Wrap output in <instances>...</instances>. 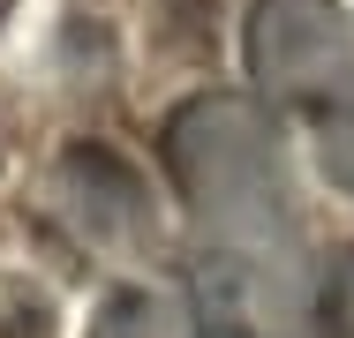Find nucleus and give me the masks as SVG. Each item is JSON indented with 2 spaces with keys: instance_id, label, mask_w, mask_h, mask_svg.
I'll use <instances>...</instances> for the list:
<instances>
[{
  "instance_id": "nucleus-1",
  "label": "nucleus",
  "mask_w": 354,
  "mask_h": 338,
  "mask_svg": "<svg viewBox=\"0 0 354 338\" xmlns=\"http://www.w3.org/2000/svg\"><path fill=\"white\" fill-rule=\"evenodd\" d=\"M249 61L279 98L324 106L332 90H354V30L332 0H257Z\"/></svg>"
},
{
  "instance_id": "nucleus-2",
  "label": "nucleus",
  "mask_w": 354,
  "mask_h": 338,
  "mask_svg": "<svg viewBox=\"0 0 354 338\" xmlns=\"http://www.w3.org/2000/svg\"><path fill=\"white\" fill-rule=\"evenodd\" d=\"M324 324L339 338H354V256H339V270L324 278Z\"/></svg>"
}]
</instances>
